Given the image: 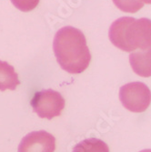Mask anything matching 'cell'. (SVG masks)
Returning a JSON list of instances; mask_svg holds the SVG:
<instances>
[{
    "label": "cell",
    "mask_w": 151,
    "mask_h": 152,
    "mask_svg": "<svg viewBox=\"0 0 151 152\" xmlns=\"http://www.w3.org/2000/svg\"><path fill=\"white\" fill-rule=\"evenodd\" d=\"M113 3L118 9L128 13H135L144 6L139 0H113Z\"/></svg>",
    "instance_id": "cell-9"
},
{
    "label": "cell",
    "mask_w": 151,
    "mask_h": 152,
    "mask_svg": "<svg viewBox=\"0 0 151 152\" xmlns=\"http://www.w3.org/2000/svg\"><path fill=\"white\" fill-rule=\"evenodd\" d=\"M19 84L20 81L14 66L0 60V90H15Z\"/></svg>",
    "instance_id": "cell-7"
},
{
    "label": "cell",
    "mask_w": 151,
    "mask_h": 152,
    "mask_svg": "<svg viewBox=\"0 0 151 152\" xmlns=\"http://www.w3.org/2000/svg\"><path fill=\"white\" fill-rule=\"evenodd\" d=\"M129 63L133 71L140 77H151V47L132 52L129 55Z\"/></svg>",
    "instance_id": "cell-6"
},
{
    "label": "cell",
    "mask_w": 151,
    "mask_h": 152,
    "mask_svg": "<svg viewBox=\"0 0 151 152\" xmlns=\"http://www.w3.org/2000/svg\"><path fill=\"white\" fill-rule=\"evenodd\" d=\"M30 104L33 111L39 118L50 120L61 115L66 102L59 92L53 89H45L36 92Z\"/></svg>",
    "instance_id": "cell-3"
},
{
    "label": "cell",
    "mask_w": 151,
    "mask_h": 152,
    "mask_svg": "<svg viewBox=\"0 0 151 152\" xmlns=\"http://www.w3.org/2000/svg\"><path fill=\"white\" fill-rule=\"evenodd\" d=\"M143 4H151V0H139Z\"/></svg>",
    "instance_id": "cell-11"
},
{
    "label": "cell",
    "mask_w": 151,
    "mask_h": 152,
    "mask_svg": "<svg viewBox=\"0 0 151 152\" xmlns=\"http://www.w3.org/2000/svg\"><path fill=\"white\" fill-rule=\"evenodd\" d=\"M11 2L20 11L29 12L37 7L39 0H11Z\"/></svg>",
    "instance_id": "cell-10"
},
{
    "label": "cell",
    "mask_w": 151,
    "mask_h": 152,
    "mask_svg": "<svg viewBox=\"0 0 151 152\" xmlns=\"http://www.w3.org/2000/svg\"><path fill=\"white\" fill-rule=\"evenodd\" d=\"M53 50L60 67L70 74L85 71L91 60L85 35L71 26H63L56 33Z\"/></svg>",
    "instance_id": "cell-1"
},
{
    "label": "cell",
    "mask_w": 151,
    "mask_h": 152,
    "mask_svg": "<svg viewBox=\"0 0 151 152\" xmlns=\"http://www.w3.org/2000/svg\"><path fill=\"white\" fill-rule=\"evenodd\" d=\"M119 99L125 108L131 112L140 113L148 107L151 102V92L142 82H131L122 86Z\"/></svg>",
    "instance_id": "cell-4"
},
{
    "label": "cell",
    "mask_w": 151,
    "mask_h": 152,
    "mask_svg": "<svg viewBox=\"0 0 151 152\" xmlns=\"http://www.w3.org/2000/svg\"><path fill=\"white\" fill-rule=\"evenodd\" d=\"M72 152H109V148L103 140L92 137L77 143Z\"/></svg>",
    "instance_id": "cell-8"
},
{
    "label": "cell",
    "mask_w": 151,
    "mask_h": 152,
    "mask_svg": "<svg viewBox=\"0 0 151 152\" xmlns=\"http://www.w3.org/2000/svg\"><path fill=\"white\" fill-rule=\"evenodd\" d=\"M139 152H151V149H144V150H141Z\"/></svg>",
    "instance_id": "cell-12"
},
{
    "label": "cell",
    "mask_w": 151,
    "mask_h": 152,
    "mask_svg": "<svg viewBox=\"0 0 151 152\" xmlns=\"http://www.w3.org/2000/svg\"><path fill=\"white\" fill-rule=\"evenodd\" d=\"M108 37L115 47L126 52L148 48L151 47V20L120 18L111 24Z\"/></svg>",
    "instance_id": "cell-2"
},
{
    "label": "cell",
    "mask_w": 151,
    "mask_h": 152,
    "mask_svg": "<svg viewBox=\"0 0 151 152\" xmlns=\"http://www.w3.org/2000/svg\"><path fill=\"white\" fill-rule=\"evenodd\" d=\"M55 149V137L45 130H39L26 135L18 146V152H54Z\"/></svg>",
    "instance_id": "cell-5"
}]
</instances>
